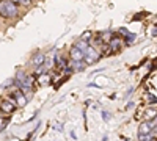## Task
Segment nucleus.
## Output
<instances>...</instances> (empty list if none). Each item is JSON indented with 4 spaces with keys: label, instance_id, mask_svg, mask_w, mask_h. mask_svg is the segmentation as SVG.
I'll list each match as a JSON object with an SVG mask.
<instances>
[{
    "label": "nucleus",
    "instance_id": "nucleus-1",
    "mask_svg": "<svg viewBox=\"0 0 157 141\" xmlns=\"http://www.w3.org/2000/svg\"><path fill=\"white\" fill-rule=\"evenodd\" d=\"M17 14V8L13 0H0V16L14 17Z\"/></svg>",
    "mask_w": 157,
    "mask_h": 141
},
{
    "label": "nucleus",
    "instance_id": "nucleus-2",
    "mask_svg": "<svg viewBox=\"0 0 157 141\" xmlns=\"http://www.w3.org/2000/svg\"><path fill=\"white\" fill-rule=\"evenodd\" d=\"M151 132H152L151 122H141L140 124V129H138V138L140 139H146V138L151 136Z\"/></svg>",
    "mask_w": 157,
    "mask_h": 141
},
{
    "label": "nucleus",
    "instance_id": "nucleus-3",
    "mask_svg": "<svg viewBox=\"0 0 157 141\" xmlns=\"http://www.w3.org/2000/svg\"><path fill=\"white\" fill-rule=\"evenodd\" d=\"M86 63H94V61H98L99 60V54H98V50L96 49H93V47H88L86 50H85V58H83Z\"/></svg>",
    "mask_w": 157,
    "mask_h": 141
},
{
    "label": "nucleus",
    "instance_id": "nucleus-4",
    "mask_svg": "<svg viewBox=\"0 0 157 141\" xmlns=\"http://www.w3.org/2000/svg\"><path fill=\"white\" fill-rule=\"evenodd\" d=\"M71 58H72V61H80V60L85 58V52L82 49H78L77 46H74L71 49Z\"/></svg>",
    "mask_w": 157,
    "mask_h": 141
},
{
    "label": "nucleus",
    "instance_id": "nucleus-5",
    "mask_svg": "<svg viewBox=\"0 0 157 141\" xmlns=\"http://www.w3.org/2000/svg\"><path fill=\"white\" fill-rule=\"evenodd\" d=\"M44 60H46L44 54H36V55L33 57V60H32V65H33V66H41L43 63H44Z\"/></svg>",
    "mask_w": 157,
    "mask_h": 141
},
{
    "label": "nucleus",
    "instance_id": "nucleus-6",
    "mask_svg": "<svg viewBox=\"0 0 157 141\" xmlns=\"http://www.w3.org/2000/svg\"><path fill=\"white\" fill-rule=\"evenodd\" d=\"M14 97H16V102H17L21 107H24L25 104H27V99L24 97V94H22L21 91H16V93H14Z\"/></svg>",
    "mask_w": 157,
    "mask_h": 141
},
{
    "label": "nucleus",
    "instance_id": "nucleus-7",
    "mask_svg": "<svg viewBox=\"0 0 157 141\" xmlns=\"http://www.w3.org/2000/svg\"><path fill=\"white\" fill-rule=\"evenodd\" d=\"M0 108H2L3 111H6V113H11L13 110H14V105H11V102H8V100H3L2 104H0Z\"/></svg>",
    "mask_w": 157,
    "mask_h": 141
},
{
    "label": "nucleus",
    "instance_id": "nucleus-8",
    "mask_svg": "<svg viewBox=\"0 0 157 141\" xmlns=\"http://www.w3.org/2000/svg\"><path fill=\"white\" fill-rule=\"evenodd\" d=\"M109 43H110V49L113 50V52H116V50L120 49V46H121V41L118 39V38H113V39H110Z\"/></svg>",
    "mask_w": 157,
    "mask_h": 141
},
{
    "label": "nucleus",
    "instance_id": "nucleus-9",
    "mask_svg": "<svg viewBox=\"0 0 157 141\" xmlns=\"http://www.w3.org/2000/svg\"><path fill=\"white\" fill-rule=\"evenodd\" d=\"M71 66H72V68L68 69L69 72H71V71H83V68H85L83 63H82V60H80V61H74V65H71Z\"/></svg>",
    "mask_w": 157,
    "mask_h": 141
},
{
    "label": "nucleus",
    "instance_id": "nucleus-10",
    "mask_svg": "<svg viewBox=\"0 0 157 141\" xmlns=\"http://www.w3.org/2000/svg\"><path fill=\"white\" fill-rule=\"evenodd\" d=\"M75 46H77L78 49H82V50H83V52H85V50L88 49V46H86V41H83V39H80V41H78V43H77Z\"/></svg>",
    "mask_w": 157,
    "mask_h": 141
},
{
    "label": "nucleus",
    "instance_id": "nucleus-11",
    "mask_svg": "<svg viewBox=\"0 0 157 141\" xmlns=\"http://www.w3.org/2000/svg\"><path fill=\"white\" fill-rule=\"evenodd\" d=\"M90 38H91V32H85V33L82 35V38H80V39L86 41V39H90Z\"/></svg>",
    "mask_w": 157,
    "mask_h": 141
},
{
    "label": "nucleus",
    "instance_id": "nucleus-12",
    "mask_svg": "<svg viewBox=\"0 0 157 141\" xmlns=\"http://www.w3.org/2000/svg\"><path fill=\"white\" fill-rule=\"evenodd\" d=\"M8 124V118H3V119H0V130L3 129V127Z\"/></svg>",
    "mask_w": 157,
    "mask_h": 141
},
{
    "label": "nucleus",
    "instance_id": "nucleus-13",
    "mask_svg": "<svg viewBox=\"0 0 157 141\" xmlns=\"http://www.w3.org/2000/svg\"><path fill=\"white\" fill-rule=\"evenodd\" d=\"M39 82H41L43 85H47V83H49V77H47V75H43V77H41V80H39Z\"/></svg>",
    "mask_w": 157,
    "mask_h": 141
},
{
    "label": "nucleus",
    "instance_id": "nucleus-14",
    "mask_svg": "<svg viewBox=\"0 0 157 141\" xmlns=\"http://www.w3.org/2000/svg\"><path fill=\"white\" fill-rule=\"evenodd\" d=\"M24 79H25V74H24L22 71H19V72H17V80H19V82H22Z\"/></svg>",
    "mask_w": 157,
    "mask_h": 141
},
{
    "label": "nucleus",
    "instance_id": "nucleus-15",
    "mask_svg": "<svg viewBox=\"0 0 157 141\" xmlns=\"http://www.w3.org/2000/svg\"><path fill=\"white\" fill-rule=\"evenodd\" d=\"M102 116H104V121H110V113H105V111H104Z\"/></svg>",
    "mask_w": 157,
    "mask_h": 141
},
{
    "label": "nucleus",
    "instance_id": "nucleus-16",
    "mask_svg": "<svg viewBox=\"0 0 157 141\" xmlns=\"http://www.w3.org/2000/svg\"><path fill=\"white\" fill-rule=\"evenodd\" d=\"M152 35H154V36L157 35V28H155V30H152Z\"/></svg>",
    "mask_w": 157,
    "mask_h": 141
}]
</instances>
